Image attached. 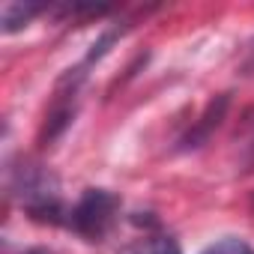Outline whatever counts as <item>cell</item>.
Instances as JSON below:
<instances>
[{
  "mask_svg": "<svg viewBox=\"0 0 254 254\" xmlns=\"http://www.w3.org/2000/svg\"><path fill=\"white\" fill-rule=\"evenodd\" d=\"M12 189L18 191V197H21L24 209L30 212V218L51 221V224L60 221V215H63L60 183H57V177L51 171H45L39 165H24L12 177Z\"/></svg>",
  "mask_w": 254,
  "mask_h": 254,
  "instance_id": "6da1fadb",
  "label": "cell"
},
{
  "mask_svg": "<svg viewBox=\"0 0 254 254\" xmlns=\"http://www.w3.org/2000/svg\"><path fill=\"white\" fill-rule=\"evenodd\" d=\"M120 209V197L105 191V189H87L81 194V200L72 206V215H69V224L75 233H81L84 239L90 242H99L108 227L114 224V215Z\"/></svg>",
  "mask_w": 254,
  "mask_h": 254,
  "instance_id": "7a4b0ae2",
  "label": "cell"
},
{
  "mask_svg": "<svg viewBox=\"0 0 254 254\" xmlns=\"http://www.w3.org/2000/svg\"><path fill=\"white\" fill-rule=\"evenodd\" d=\"M224 108H227V96H218L215 102H209V108L203 111V117H200V123H194V129L186 135V147H200L206 138H209V132L215 129V126L221 123V117H224Z\"/></svg>",
  "mask_w": 254,
  "mask_h": 254,
  "instance_id": "3957f363",
  "label": "cell"
},
{
  "mask_svg": "<svg viewBox=\"0 0 254 254\" xmlns=\"http://www.w3.org/2000/svg\"><path fill=\"white\" fill-rule=\"evenodd\" d=\"M72 117H75V105H57V108L45 117V126H42V132H39V144H42V147H51V144L63 135V129L72 123Z\"/></svg>",
  "mask_w": 254,
  "mask_h": 254,
  "instance_id": "277c9868",
  "label": "cell"
},
{
  "mask_svg": "<svg viewBox=\"0 0 254 254\" xmlns=\"http://www.w3.org/2000/svg\"><path fill=\"white\" fill-rule=\"evenodd\" d=\"M39 12H42V6H36V3H6L3 12H0V21H3L6 33H15V30L27 27Z\"/></svg>",
  "mask_w": 254,
  "mask_h": 254,
  "instance_id": "5b68a950",
  "label": "cell"
},
{
  "mask_svg": "<svg viewBox=\"0 0 254 254\" xmlns=\"http://www.w3.org/2000/svg\"><path fill=\"white\" fill-rule=\"evenodd\" d=\"M200 254H254V248L242 236H221L212 245H206Z\"/></svg>",
  "mask_w": 254,
  "mask_h": 254,
  "instance_id": "8992f818",
  "label": "cell"
},
{
  "mask_svg": "<svg viewBox=\"0 0 254 254\" xmlns=\"http://www.w3.org/2000/svg\"><path fill=\"white\" fill-rule=\"evenodd\" d=\"M132 254H183V251H180L177 239H171V236H150Z\"/></svg>",
  "mask_w": 254,
  "mask_h": 254,
  "instance_id": "52a82bcc",
  "label": "cell"
},
{
  "mask_svg": "<svg viewBox=\"0 0 254 254\" xmlns=\"http://www.w3.org/2000/svg\"><path fill=\"white\" fill-rule=\"evenodd\" d=\"M242 69L248 72V75H254V42L248 45V51H245V60H242Z\"/></svg>",
  "mask_w": 254,
  "mask_h": 254,
  "instance_id": "ba28073f",
  "label": "cell"
},
{
  "mask_svg": "<svg viewBox=\"0 0 254 254\" xmlns=\"http://www.w3.org/2000/svg\"><path fill=\"white\" fill-rule=\"evenodd\" d=\"M27 254H51V251H45V248H33V251H27Z\"/></svg>",
  "mask_w": 254,
  "mask_h": 254,
  "instance_id": "9c48e42d",
  "label": "cell"
}]
</instances>
